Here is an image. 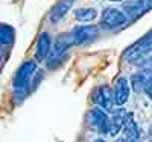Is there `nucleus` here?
Instances as JSON below:
<instances>
[{"instance_id": "obj_11", "label": "nucleus", "mask_w": 152, "mask_h": 142, "mask_svg": "<svg viewBox=\"0 0 152 142\" xmlns=\"http://www.w3.org/2000/svg\"><path fill=\"white\" fill-rule=\"evenodd\" d=\"M128 118H129V112L126 109H123V107H117L111 115V133L110 135L116 136L120 132H123Z\"/></svg>"}, {"instance_id": "obj_2", "label": "nucleus", "mask_w": 152, "mask_h": 142, "mask_svg": "<svg viewBox=\"0 0 152 142\" xmlns=\"http://www.w3.org/2000/svg\"><path fill=\"white\" fill-rule=\"evenodd\" d=\"M73 45H76V44H75V40H73L72 32H62V33H59V35L55 38L52 51H50V56H49L47 61H46L47 68L53 70V68H58L61 63H64L66 59L69 58L67 51H69Z\"/></svg>"}, {"instance_id": "obj_3", "label": "nucleus", "mask_w": 152, "mask_h": 142, "mask_svg": "<svg viewBox=\"0 0 152 142\" xmlns=\"http://www.w3.org/2000/svg\"><path fill=\"white\" fill-rule=\"evenodd\" d=\"M151 51H152V29L146 35H143L140 40H137L134 44L126 47L122 53V59L128 63H138L145 58H148Z\"/></svg>"}, {"instance_id": "obj_10", "label": "nucleus", "mask_w": 152, "mask_h": 142, "mask_svg": "<svg viewBox=\"0 0 152 142\" xmlns=\"http://www.w3.org/2000/svg\"><path fill=\"white\" fill-rule=\"evenodd\" d=\"M53 47V41L52 36L49 35V32H41L37 38V44H35V53L34 58L37 62H43L47 61V58L50 56V51Z\"/></svg>"}, {"instance_id": "obj_21", "label": "nucleus", "mask_w": 152, "mask_h": 142, "mask_svg": "<svg viewBox=\"0 0 152 142\" xmlns=\"http://www.w3.org/2000/svg\"><path fill=\"white\" fill-rule=\"evenodd\" d=\"M116 142H128L125 138H119V139H116Z\"/></svg>"}, {"instance_id": "obj_13", "label": "nucleus", "mask_w": 152, "mask_h": 142, "mask_svg": "<svg viewBox=\"0 0 152 142\" xmlns=\"http://www.w3.org/2000/svg\"><path fill=\"white\" fill-rule=\"evenodd\" d=\"M123 138L128 142H140L142 141V130H140V127H138V124L135 123L132 113H129V118L125 124Z\"/></svg>"}, {"instance_id": "obj_17", "label": "nucleus", "mask_w": 152, "mask_h": 142, "mask_svg": "<svg viewBox=\"0 0 152 142\" xmlns=\"http://www.w3.org/2000/svg\"><path fill=\"white\" fill-rule=\"evenodd\" d=\"M137 65L140 67L143 71H146V73L152 74V56H148V58H145L142 62H138Z\"/></svg>"}, {"instance_id": "obj_1", "label": "nucleus", "mask_w": 152, "mask_h": 142, "mask_svg": "<svg viewBox=\"0 0 152 142\" xmlns=\"http://www.w3.org/2000/svg\"><path fill=\"white\" fill-rule=\"evenodd\" d=\"M37 76V61H24L17 68L12 79V97L15 103H21L23 98L32 92V82Z\"/></svg>"}, {"instance_id": "obj_20", "label": "nucleus", "mask_w": 152, "mask_h": 142, "mask_svg": "<svg viewBox=\"0 0 152 142\" xmlns=\"http://www.w3.org/2000/svg\"><path fill=\"white\" fill-rule=\"evenodd\" d=\"M93 142H107V141H105L104 138H97V139H94Z\"/></svg>"}, {"instance_id": "obj_9", "label": "nucleus", "mask_w": 152, "mask_h": 142, "mask_svg": "<svg viewBox=\"0 0 152 142\" xmlns=\"http://www.w3.org/2000/svg\"><path fill=\"white\" fill-rule=\"evenodd\" d=\"M113 92H114V103H116V106L122 107L125 103H128L129 95H131V82L128 77H125V76L117 77L114 88H113Z\"/></svg>"}, {"instance_id": "obj_19", "label": "nucleus", "mask_w": 152, "mask_h": 142, "mask_svg": "<svg viewBox=\"0 0 152 142\" xmlns=\"http://www.w3.org/2000/svg\"><path fill=\"white\" fill-rule=\"evenodd\" d=\"M148 138H149V142H152V124L149 125V130H148Z\"/></svg>"}, {"instance_id": "obj_7", "label": "nucleus", "mask_w": 152, "mask_h": 142, "mask_svg": "<svg viewBox=\"0 0 152 142\" xmlns=\"http://www.w3.org/2000/svg\"><path fill=\"white\" fill-rule=\"evenodd\" d=\"M152 9V0H129L123 5V12L129 21L143 17L146 12Z\"/></svg>"}, {"instance_id": "obj_8", "label": "nucleus", "mask_w": 152, "mask_h": 142, "mask_svg": "<svg viewBox=\"0 0 152 142\" xmlns=\"http://www.w3.org/2000/svg\"><path fill=\"white\" fill-rule=\"evenodd\" d=\"M72 35H73L76 45H85L96 40L99 35V30L93 24H81V26H76L72 30Z\"/></svg>"}, {"instance_id": "obj_5", "label": "nucleus", "mask_w": 152, "mask_h": 142, "mask_svg": "<svg viewBox=\"0 0 152 142\" xmlns=\"http://www.w3.org/2000/svg\"><path fill=\"white\" fill-rule=\"evenodd\" d=\"M88 123L93 130L99 135H110L111 133V117H108L107 110L100 107H93L88 112Z\"/></svg>"}, {"instance_id": "obj_18", "label": "nucleus", "mask_w": 152, "mask_h": 142, "mask_svg": "<svg viewBox=\"0 0 152 142\" xmlns=\"http://www.w3.org/2000/svg\"><path fill=\"white\" fill-rule=\"evenodd\" d=\"M145 94L148 95V98L152 101V74L149 76V79H148V83L145 86Z\"/></svg>"}, {"instance_id": "obj_4", "label": "nucleus", "mask_w": 152, "mask_h": 142, "mask_svg": "<svg viewBox=\"0 0 152 142\" xmlns=\"http://www.w3.org/2000/svg\"><path fill=\"white\" fill-rule=\"evenodd\" d=\"M128 17L126 14L122 11V9H117V8H105L100 14V21H99V26L100 29H104L107 32H111V30H117L120 27L128 23Z\"/></svg>"}, {"instance_id": "obj_22", "label": "nucleus", "mask_w": 152, "mask_h": 142, "mask_svg": "<svg viewBox=\"0 0 152 142\" xmlns=\"http://www.w3.org/2000/svg\"><path fill=\"white\" fill-rule=\"evenodd\" d=\"M110 2H122V0H110Z\"/></svg>"}, {"instance_id": "obj_14", "label": "nucleus", "mask_w": 152, "mask_h": 142, "mask_svg": "<svg viewBox=\"0 0 152 142\" xmlns=\"http://www.w3.org/2000/svg\"><path fill=\"white\" fill-rule=\"evenodd\" d=\"M75 18L79 23H91L97 18V9L93 6H82L75 9Z\"/></svg>"}, {"instance_id": "obj_16", "label": "nucleus", "mask_w": 152, "mask_h": 142, "mask_svg": "<svg viewBox=\"0 0 152 142\" xmlns=\"http://www.w3.org/2000/svg\"><path fill=\"white\" fill-rule=\"evenodd\" d=\"M149 73H146V71H143V70H138L137 73H134L132 76H131V79H129V82H131V88L134 89L135 92H142V91H145V86H146V83H148V79H149Z\"/></svg>"}, {"instance_id": "obj_12", "label": "nucleus", "mask_w": 152, "mask_h": 142, "mask_svg": "<svg viewBox=\"0 0 152 142\" xmlns=\"http://www.w3.org/2000/svg\"><path fill=\"white\" fill-rule=\"evenodd\" d=\"M73 3H75V0H59V2L52 9H50V12H49V21L52 24L59 23L62 18L67 15V12L70 11Z\"/></svg>"}, {"instance_id": "obj_15", "label": "nucleus", "mask_w": 152, "mask_h": 142, "mask_svg": "<svg viewBox=\"0 0 152 142\" xmlns=\"http://www.w3.org/2000/svg\"><path fill=\"white\" fill-rule=\"evenodd\" d=\"M15 40V30L12 26L2 23L0 26V43H2V50H5V47H11L14 44Z\"/></svg>"}, {"instance_id": "obj_6", "label": "nucleus", "mask_w": 152, "mask_h": 142, "mask_svg": "<svg viewBox=\"0 0 152 142\" xmlns=\"http://www.w3.org/2000/svg\"><path fill=\"white\" fill-rule=\"evenodd\" d=\"M91 100L96 105V107H100L104 110H111L113 106L116 105L114 103V92L113 89L110 88V85L102 83V85H97L93 88L91 91Z\"/></svg>"}]
</instances>
